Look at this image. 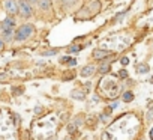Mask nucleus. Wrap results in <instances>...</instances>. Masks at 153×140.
<instances>
[{
	"label": "nucleus",
	"mask_w": 153,
	"mask_h": 140,
	"mask_svg": "<svg viewBox=\"0 0 153 140\" xmlns=\"http://www.w3.org/2000/svg\"><path fill=\"white\" fill-rule=\"evenodd\" d=\"M35 32V26L33 24H23V26H20L18 27V30L15 32V39L17 41H26L32 33Z\"/></svg>",
	"instance_id": "f257e3e1"
},
{
	"label": "nucleus",
	"mask_w": 153,
	"mask_h": 140,
	"mask_svg": "<svg viewBox=\"0 0 153 140\" xmlns=\"http://www.w3.org/2000/svg\"><path fill=\"white\" fill-rule=\"evenodd\" d=\"M18 15L23 18L32 17V6L27 0H18Z\"/></svg>",
	"instance_id": "f03ea898"
},
{
	"label": "nucleus",
	"mask_w": 153,
	"mask_h": 140,
	"mask_svg": "<svg viewBox=\"0 0 153 140\" xmlns=\"http://www.w3.org/2000/svg\"><path fill=\"white\" fill-rule=\"evenodd\" d=\"M3 5H5L6 12L11 17H14L15 14H18V0H5Z\"/></svg>",
	"instance_id": "7ed1b4c3"
},
{
	"label": "nucleus",
	"mask_w": 153,
	"mask_h": 140,
	"mask_svg": "<svg viewBox=\"0 0 153 140\" xmlns=\"http://www.w3.org/2000/svg\"><path fill=\"white\" fill-rule=\"evenodd\" d=\"M14 27H15V20H14V17H6L3 21H2V24H0V29L2 30H14Z\"/></svg>",
	"instance_id": "20e7f679"
},
{
	"label": "nucleus",
	"mask_w": 153,
	"mask_h": 140,
	"mask_svg": "<svg viewBox=\"0 0 153 140\" xmlns=\"http://www.w3.org/2000/svg\"><path fill=\"white\" fill-rule=\"evenodd\" d=\"M95 71H96V66H95V65H86V66L81 69V77H83V79H87V77L93 76Z\"/></svg>",
	"instance_id": "39448f33"
},
{
	"label": "nucleus",
	"mask_w": 153,
	"mask_h": 140,
	"mask_svg": "<svg viewBox=\"0 0 153 140\" xmlns=\"http://www.w3.org/2000/svg\"><path fill=\"white\" fill-rule=\"evenodd\" d=\"M108 51L107 50H95L93 51V57L95 59H98V60H102V59H105V57H108Z\"/></svg>",
	"instance_id": "423d86ee"
},
{
	"label": "nucleus",
	"mask_w": 153,
	"mask_h": 140,
	"mask_svg": "<svg viewBox=\"0 0 153 140\" xmlns=\"http://www.w3.org/2000/svg\"><path fill=\"white\" fill-rule=\"evenodd\" d=\"M14 36H15L14 30H2V38H3V41H5V42L12 41V38H14Z\"/></svg>",
	"instance_id": "0eeeda50"
},
{
	"label": "nucleus",
	"mask_w": 153,
	"mask_h": 140,
	"mask_svg": "<svg viewBox=\"0 0 153 140\" xmlns=\"http://www.w3.org/2000/svg\"><path fill=\"white\" fill-rule=\"evenodd\" d=\"M71 97H72V98H75V100H80V101H83V100L86 98V94H84L83 91L75 89V91H72V92H71Z\"/></svg>",
	"instance_id": "6e6552de"
},
{
	"label": "nucleus",
	"mask_w": 153,
	"mask_h": 140,
	"mask_svg": "<svg viewBox=\"0 0 153 140\" xmlns=\"http://www.w3.org/2000/svg\"><path fill=\"white\" fill-rule=\"evenodd\" d=\"M38 5L42 11H48L51 8V0H38Z\"/></svg>",
	"instance_id": "1a4fd4ad"
},
{
	"label": "nucleus",
	"mask_w": 153,
	"mask_h": 140,
	"mask_svg": "<svg viewBox=\"0 0 153 140\" xmlns=\"http://www.w3.org/2000/svg\"><path fill=\"white\" fill-rule=\"evenodd\" d=\"M110 69H111V65L108 62H105L98 68V71H99V74H107V73H110Z\"/></svg>",
	"instance_id": "9d476101"
},
{
	"label": "nucleus",
	"mask_w": 153,
	"mask_h": 140,
	"mask_svg": "<svg viewBox=\"0 0 153 140\" xmlns=\"http://www.w3.org/2000/svg\"><path fill=\"white\" fill-rule=\"evenodd\" d=\"M137 71H138V74H147L149 73V65H146V63L138 65L137 66Z\"/></svg>",
	"instance_id": "9b49d317"
},
{
	"label": "nucleus",
	"mask_w": 153,
	"mask_h": 140,
	"mask_svg": "<svg viewBox=\"0 0 153 140\" xmlns=\"http://www.w3.org/2000/svg\"><path fill=\"white\" fill-rule=\"evenodd\" d=\"M122 100H123L125 103H131V101L134 100V94L128 91V92H125V94H123V97H122Z\"/></svg>",
	"instance_id": "f8f14e48"
},
{
	"label": "nucleus",
	"mask_w": 153,
	"mask_h": 140,
	"mask_svg": "<svg viewBox=\"0 0 153 140\" xmlns=\"http://www.w3.org/2000/svg\"><path fill=\"white\" fill-rule=\"evenodd\" d=\"M74 77H75V73H74V71H66L62 79H63L65 82H68V80H71V79H74Z\"/></svg>",
	"instance_id": "ddd939ff"
},
{
	"label": "nucleus",
	"mask_w": 153,
	"mask_h": 140,
	"mask_svg": "<svg viewBox=\"0 0 153 140\" xmlns=\"http://www.w3.org/2000/svg\"><path fill=\"white\" fill-rule=\"evenodd\" d=\"M80 50H81V47H80V45H72L68 51H69V53H78Z\"/></svg>",
	"instance_id": "4468645a"
},
{
	"label": "nucleus",
	"mask_w": 153,
	"mask_h": 140,
	"mask_svg": "<svg viewBox=\"0 0 153 140\" xmlns=\"http://www.w3.org/2000/svg\"><path fill=\"white\" fill-rule=\"evenodd\" d=\"M119 77H120V79H126V77H128V71H126V69H122V71H119Z\"/></svg>",
	"instance_id": "2eb2a0df"
},
{
	"label": "nucleus",
	"mask_w": 153,
	"mask_h": 140,
	"mask_svg": "<svg viewBox=\"0 0 153 140\" xmlns=\"http://www.w3.org/2000/svg\"><path fill=\"white\" fill-rule=\"evenodd\" d=\"M72 59H74V57H68V56H65V57H62V59H60V63H69Z\"/></svg>",
	"instance_id": "dca6fc26"
},
{
	"label": "nucleus",
	"mask_w": 153,
	"mask_h": 140,
	"mask_svg": "<svg viewBox=\"0 0 153 140\" xmlns=\"http://www.w3.org/2000/svg\"><path fill=\"white\" fill-rule=\"evenodd\" d=\"M75 130H76V125L75 124H69L68 125V131L69 133H75Z\"/></svg>",
	"instance_id": "f3484780"
},
{
	"label": "nucleus",
	"mask_w": 153,
	"mask_h": 140,
	"mask_svg": "<svg viewBox=\"0 0 153 140\" xmlns=\"http://www.w3.org/2000/svg\"><path fill=\"white\" fill-rule=\"evenodd\" d=\"M63 2H65V5H66V6H72V5H75V3H76V0H63Z\"/></svg>",
	"instance_id": "a211bd4d"
},
{
	"label": "nucleus",
	"mask_w": 153,
	"mask_h": 140,
	"mask_svg": "<svg viewBox=\"0 0 153 140\" xmlns=\"http://www.w3.org/2000/svg\"><path fill=\"white\" fill-rule=\"evenodd\" d=\"M57 53V50H51V51H44L42 53V56H53V54H56Z\"/></svg>",
	"instance_id": "6ab92c4d"
},
{
	"label": "nucleus",
	"mask_w": 153,
	"mask_h": 140,
	"mask_svg": "<svg viewBox=\"0 0 153 140\" xmlns=\"http://www.w3.org/2000/svg\"><path fill=\"white\" fill-rule=\"evenodd\" d=\"M120 63H122V65H125V66H126V65H128V63H129V59H128V57H122V59H120Z\"/></svg>",
	"instance_id": "aec40b11"
},
{
	"label": "nucleus",
	"mask_w": 153,
	"mask_h": 140,
	"mask_svg": "<svg viewBox=\"0 0 153 140\" xmlns=\"http://www.w3.org/2000/svg\"><path fill=\"white\" fill-rule=\"evenodd\" d=\"M6 79V74H0V80H5Z\"/></svg>",
	"instance_id": "412c9836"
},
{
	"label": "nucleus",
	"mask_w": 153,
	"mask_h": 140,
	"mask_svg": "<svg viewBox=\"0 0 153 140\" xmlns=\"http://www.w3.org/2000/svg\"><path fill=\"white\" fill-rule=\"evenodd\" d=\"M21 91H23V89H14V94H20Z\"/></svg>",
	"instance_id": "4be33fe9"
},
{
	"label": "nucleus",
	"mask_w": 153,
	"mask_h": 140,
	"mask_svg": "<svg viewBox=\"0 0 153 140\" xmlns=\"http://www.w3.org/2000/svg\"><path fill=\"white\" fill-rule=\"evenodd\" d=\"M29 3H38V0H27Z\"/></svg>",
	"instance_id": "5701e85b"
},
{
	"label": "nucleus",
	"mask_w": 153,
	"mask_h": 140,
	"mask_svg": "<svg viewBox=\"0 0 153 140\" xmlns=\"http://www.w3.org/2000/svg\"><path fill=\"white\" fill-rule=\"evenodd\" d=\"M150 139H152V140H153V128H152V130H150Z\"/></svg>",
	"instance_id": "b1692460"
},
{
	"label": "nucleus",
	"mask_w": 153,
	"mask_h": 140,
	"mask_svg": "<svg viewBox=\"0 0 153 140\" xmlns=\"http://www.w3.org/2000/svg\"><path fill=\"white\" fill-rule=\"evenodd\" d=\"M2 48H3V41L0 39V50H2Z\"/></svg>",
	"instance_id": "393cba45"
},
{
	"label": "nucleus",
	"mask_w": 153,
	"mask_h": 140,
	"mask_svg": "<svg viewBox=\"0 0 153 140\" xmlns=\"http://www.w3.org/2000/svg\"><path fill=\"white\" fill-rule=\"evenodd\" d=\"M65 140H68V139H65Z\"/></svg>",
	"instance_id": "a878e982"
}]
</instances>
